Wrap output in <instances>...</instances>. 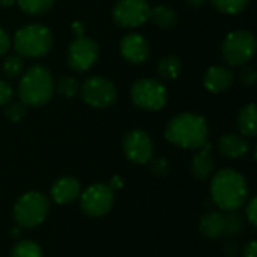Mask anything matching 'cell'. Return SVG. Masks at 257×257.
Instances as JSON below:
<instances>
[{
    "mask_svg": "<svg viewBox=\"0 0 257 257\" xmlns=\"http://www.w3.org/2000/svg\"><path fill=\"white\" fill-rule=\"evenodd\" d=\"M81 98L95 108H107L116 102V86L104 77H90L81 84Z\"/></svg>",
    "mask_w": 257,
    "mask_h": 257,
    "instance_id": "9",
    "label": "cell"
},
{
    "mask_svg": "<svg viewBox=\"0 0 257 257\" xmlns=\"http://www.w3.org/2000/svg\"><path fill=\"white\" fill-rule=\"evenodd\" d=\"M120 54L131 63H143L149 56V42L137 33H130L120 41Z\"/></svg>",
    "mask_w": 257,
    "mask_h": 257,
    "instance_id": "13",
    "label": "cell"
},
{
    "mask_svg": "<svg viewBox=\"0 0 257 257\" xmlns=\"http://www.w3.org/2000/svg\"><path fill=\"white\" fill-rule=\"evenodd\" d=\"M9 47H11V38L6 33V30L0 27V56H3L9 50Z\"/></svg>",
    "mask_w": 257,
    "mask_h": 257,
    "instance_id": "33",
    "label": "cell"
},
{
    "mask_svg": "<svg viewBox=\"0 0 257 257\" xmlns=\"http://www.w3.org/2000/svg\"><path fill=\"white\" fill-rule=\"evenodd\" d=\"M3 72L9 78H17L24 72V62L20 56H9L3 62Z\"/></svg>",
    "mask_w": 257,
    "mask_h": 257,
    "instance_id": "26",
    "label": "cell"
},
{
    "mask_svg": "<svg viewBox=\"0 0 257 257\" xmlns=\"http://www.w3.org/2000/svg\"><path fill=\"white\" fill-rule=\"evenodd\" d=\"M182 69V63L181 59L176 56H166L160 60L158 66H157V72L166 78V80H173L179 75Z\"/></svg>",
    "mask_w": 257,
    "mask_h": 257,
    "instance_id": "21",
    "label": "cell"
},
{
    "mask_svg": "<svg viewBox=\"0 0 257 257\" xmlns=\"http://www.w3.org/2000/svg\"><path fill=\"white\" fill-rule=\"evenodd\" d=\"M248 151L250 143L242 134H224L218 140V152L229 160L242 158Z\"/></svg>",
    "mask_w": 257,
    "mask_h": 257,
    "instance_id": "15",
    "label": "cell"
},
{
    "mask_svg": "<svg viewBox=\"0 0 257 257\" xmlns=\"http://www.w3.org/2000/svg\"><path fill=\"white\" fill-rule=\"evenodd\" d=\"M81 184L72 176H63L57 179L51 187V199L57 205H68L72 203L75 199L80 197Z\"/></svg>",
    "mask_w": 257,
    "mask_h": 257,
    "instance_id": "14",
    "label": "cell"
},
{
    "mask_svg": "<svg viewBox=\"0 0 257 257\" xmlns=\"http://www.w3.org/2000/svg\"><path fill=\"white\" fill-rule=\"evenodd\" d=\"M245 217L251 226L257 224V197H251L245 205Z\"/></svg>",
    "mask_w": 257,
    "mask_h": 257,
    "instance_id": "30",
    "label": "cell"
},
{
    "mask_svg": "<svg viewBox=\"0 0 257 257\" xmlns=\"http://www.w3.org/2000/svg\"><path fill=\"white\" fill-rule=\"evenodd\" d=\"M114 203V191L107 184H93L80 193L81 211L93 218L108 214Z\"/></svg>",
    "mask_w": 257,
    "mask_h": 257,
    "instance_id": "8",
    "label": "cell"
},
{
    "mask_svg": "<svg viewBox=\"0 0 257 257\" xmlns=\"http://www.w3.org/2000/svg\"><path fill=\"white\" fill-rule=\"evenodd\" d=\"M185 2L191 8H200V6H203L206 3V0H185Z\"/></svg>",
    "mask_w": 257,
    "mask_h": 257,
    "instance_id": "37",
    "label": "cell"
},
{
    "mask_svg": "<svg viewBox=\"0 0 257 257\" xmlns=\"http://www.w3.org/2000/svg\"><path fill=\"white\" fill-rule=\"evenodd\" d=\"M17 0H0V6H12Z\"/></svg>",
    "mask_w": 257,
    "mask_h": 257,
    "instance_id": "38",
    "label": "cell"
},
{
    "mask_svg": "<svg viewBox=\"0 0 257 257\" xmlns=\"http://www.w3.org/2000/svg\"><path fill=\"white\" fill-rule=\"evenodd\" d=\"M211 2L220 12L229 15H236L242 12L250 3V0H211Z\"/></svg>",
    "mask_w": 257,
    "mask_h": 257,
    "instance_id": "24",
    "label": "cell"
},
{
    "mask_svg": "<svg viewBox=\"0 0 257 257\" xmlns=\"http://www.w3.org/2000/svg\"><path fill=\"white\" fill-rule=\"evenodd\" d=\"M113 191L114 190H119V188H122V185H123V181H122V178L120 176H113L111 178V181H110V184H107Z\"/></svg>",
    "mask_w": 257,
    "mask_h": 257,
    "instance_id": "35",
    "label": "cell"
},
{
    "mask_svg": "<svg viewBox=\"0 0 257 257\" xmlns=\"http://www.w3.org/2000/svg\"><path fill=\"white\" fill-rule=\"evenodd\" d=\"M131 99L137 107L143 110L158 111L166 107L169 93L161 81L154 78H142L133 84Z\"/></svg>",
    "mask_w": 257,
    "mask_h": 257,
    "instance_id": "7",
    "label": "cell"
},
{
    "mask_svg": "<svg viewBox=\"0 0 257 257\" xmlns=\"http://www.w3.org/2000/svg\"><path fill=\"white\" fill-rule=\"evenodd\" d=\"M242 257H257V242L256 241H250L244 250H242Z\"/></svg>",
    "mask_w": 257,
    "mask_h": 257,
    "instance_id": "34",
    "label": "cell"
},
{
    "mask_svg": "<svg viewBox=\"0 0 257 257\" xmlns=\"http://www.w3.org/2000/svg\"><path fill=\"white\" fill-rule=\"evenodd\" d=\"M211 197L218 209L238 211L248 200L247 179L233 169H221L211 181Z\"/></svg>",
    "mask_w": 257,
    "mask_h": 257,
    "instance_id": "1",
    "label": "cell"
},
{
    "mask_svg": "<svg viewBox=\"0 0 257 257\" xmlns=\"http://www.w3.org/2000/svg\"><path fill=\"white\" fill-rule=\"evenodd\" d=\"M200 233L208 239H217L224 235V215L218 211H209L200 218Z\"/></svg>",
    "mask_w": 257,
    "mask_h": 257,
    "instance_id": "18",
    "label": "cell"
},
{
    "mask_svg": "<svg viewBox=\"0 0 257 257\" xmlns=\"http://www.w3.org/2000/svg\"><path fill=\"white\" fill-rule=\"evenodd\" d=\"M229 257H235V256H229Z\"/></svg>",
    "mask_w": 257,
    "mask_h": 257,
    "instance_id": "39",
    "label": "cell"
},
{
    "mask_svg": "<svg viewBox=\"0 0 257 257\" xmlns=\"http://www.w3.org/2000/svg\"><path fill=\"white\" fill-rule=\"evenodd\" d=\"M53 89L54 83L51 72L42 65H33L23 74L18 86V95L21 102L26 105L38 107L50 101Z\"/></svg>",
    "mask_w": 257,
    "mask_h": 257,
    "instance_id": "3",
    "label": "cell"
},
{
    "mask_svg": "<svg viewBox=\"0 0 257 257\" xmlns=\"http://www.w3.org/2000/svg\"><path fill=\"white\" fill-rule=\"evenodd\" d=\"M72 32H74V35H75L77 38L83 36V33H84L83 24H81V23H72Z\"/></svg>",
    "mask_w": 257,
    "mask_h": 257,
    "instance_id": "36",
    "label": "cell"
},
{
    "mask_svg": "<svg viewBox=\"0 0 257 257\" xmlns=\"http://www.w3.org/2000/svg\"><path fill=\"white\" fill-rule=\"evenodd\" d=\"M232 83H233L232 71L226 66H221V65L211 66L203 77L205 87L214 93H220V92L227 90L232 86Z\"/></svg>",
    "mask_w": 257,
    "mask_h": 257,
    "instance_id": "16",
    "label": "cell"
},
{
    "mask_svg": "<svg viewBox=\"0 0 257 257\" xmlns=\"http://www.w3.org/2000/svg\"><path fill=\"white\" fill-rule=\"evenodd\" d=\"M12 96H14V90H12L11 84L6 83L5 80H0V105L8 104Z\"/></svg>",
    "mask_w": 257,
    "mask_h": 257,
    "instance_id": "32",
    "label": "cell"
},
{
    "mask_svg": "<svg viewBox=\"0 0 257 257\" xmlns=\"http://www.w3.org/2000/svg\"><path fill=\"white\" fill-rule=\"evenodd\" d=\"M149 18L158 27H161V29H170L178 21L176 11L172 9V8H169V6H155V8H151Z\"/></svg>",
    "mask_w": 257,
    "mask_h": 257,
    "instance_id": "20",
    "label": "cell"
},
{
    "mask_svg": "<svg viewBox=\"0 0 257 257\" xmlns=\"http://www.w3.org/2000/svg\"><path fill=\"white\" fill-rule=\"evenodd\" d=\"M18 6L26 12L32 15H39L47 12L48 9L53 8L54 0H17Z\"/></svg>",
    "mask_w": 257,
    "mask_h": 257,
    "instance_id": "23",
    "label": "cell"
},
{
    "mask_svg": "<svg viewBox=\"0 0 257 257\" xmlns=\"http://www.w3.org/2000/svg\"><path fill=\"white\" fill-rule=\"evenodd\" d=\"M56 86H57L59 93L66 96V98H72L78 92V89H80L77 80L72 78V77H62V78H59Z\"/></svg>",
    "mask_w": 257,
    "mask_h": 257,
    "instance_id": "27",
    "label": "cell"
},
{
    "mask_svg": "<svg viewBox=\"0 0 257 257\" xmlns=\"http://www.w3.org/2000/svg\"><path fill=\"white\" fill-rule=\"evenodd\" d=\"M149 163H151V172H152L154 176L163 178V176H166L169 173L170 166H169V161L166 158H155V160L152 158Z\"/></svg>",
    "mask_w": 257,
    "mask_h": 257,
    "instance_id": "29",
    "label": "cell"
},
{
    "mask_svg": "<svg viewBox=\"0 0 257 257\" xmlns=\"http://www.w3.org/2000/svg\"><path fill=\"white\" fill-rule=\"evenodd\" d=\"M151 6L146 0H119L113 9V18L120 27H139L149 20Z\"/></svg>",
    "mask_w": 257,
    "mask_h": 257,
    "instance_id": "10",
    "label": "cell"
},
{
    "mask_svg": "<svg viewBox=\"0 0 257 257\" xmlns=\"http://www.w3.org/2000/svg\"><path fill=\"white\" fill-rule=\"evenodd\" d=\"M50 211V200L38 191L23 194L14 206V220L20 227L33 229L42 224Z\"/></svg>",
    "mask_w": 257,
    "mask_h": 257,
    "instance_id": "5",
    "label": "cell"
},
{
    "mask_svg": "<svg viewBox=\"0 0 257 257\" xmlns=\"http://www.w3.org/2000/svg\"><path fill=\"white\" fill-rule=\"evenodd\" d=\"M125 157L134 164H148L154 157V143L143 130H133L123 139Z\"/></svg>",
    "mask_w": 257,
    "mask_h": 257,
    "instance_id": "12",
    "label": "cell"
},
{
    "mask_svg": "<svg viewBox=\"0 0 257 257\" xmlns=\"http://www.w3.org/2000/svg\"><path fill=\"white\" fill-rule=\"evenodd\" d=\"M208 136L206 119L196 113H181L166 128V139L182 149H200L208 143Z\"/></svg>",
    "mask_w": 257,
    "mask_h": 257,
    "instance_id": "2",
    "label": "cell"
},
{
    "mask_svg": "<svg viewBox=\"0 0 257 257\" xmlns=\"http://www.w3.org/2000/svg\"><path fill=\"white\" fill-rule=\"evenodd\" d=\"M53 44L51 32L41 24H29L15 32L14 47L20 56L24 57H42Z\"/></svg>",
    "mask_w": 257,
    "mask_h": 257,
    "instance_id": "4",
    "label": "cell"
},
{
    "mask_svg": "<svg viewBox=\"0 0 257 257\" xmlns=\"http://www.w3.org/2000/svg\"><path fill=\"white\" fill-rule=\"evenodd\" d=\"M197 151L199 152L193 157V161H191V173L196 179L205 181L212 175L214 164H215L212 152H211V143L203 145Z\"/></svg>",
    "mask_w": 257,
    "mask_h": 257,
    "instance_id": "17",
    "label": "cell"
},
{
    "mask_svg": "<svg viewBox=\"0 0 257 257\" xmlns=\"http://www.w3.org/2000/svg\"><path fill=\"white\" fill-rule=\"evenodd\" d=\"M11 257H42V250L35 241L24 239L14 245Z\"/></svg>",
    "mask_w": 257,
    "mask_h": 257,
    "instance_id": "22",
    "label": "cell"
},
{
    "mask_svg": "<svg viewBox=\"0 0 257 257\" xmlns=\"http://www.w3.org/2000/svg\"><path fill=\"white\" fill-rule=\"evenodd\" d=\"M238 126L244 137H254L257 133V110L254 104L242 107L238 116Z\"/></svg>",
    "mask_w": 257,
    "mask_h": 257,
    "instance_id": "19",
    "label": "cell"
},
{
    "mask_svg": "<svg viewBox=\"0 0 257 257\" xmlns=\"http://www.w3.org/2000/svg\"><path fill=\"white\" fill-rule=\"evenodd\" d=\"M256 47V38L251 32L235 30L224 38L221 51L224 60L230 66H242L253 59Z\"/></svg>",
    "mask_w": 257,
    "mask_h": 257,
    "instance_id": "6",
    "label": "cell"
},
{
    "mask_svg": "<svg viewBox=\"0 0 257 257\" xmlns=\"http://www.w3.org/2000/svg\"><path fill=\"white\" fill-rule=\"evenodd\" d=\"M5 114L11 122H20L26 116V104L24 102H14V104L8 105Z\"/></svg>",
    "mask_w": 257,
    "mask_h": 257,
    "instance_id": "28",
    "label": "cell"
},
{
    "mask_svg": "<svg viewBox=\"0 0 257 257\" xmlns=\"http://www.w3.org/2000/svg\"><path fill=\"white\" fill-rule=\"evenodd\" d=\"M256 71L253 68H244L239 72V80L244 86H253L256 83Z\"/></svg>",
    "mask_w": 257,
    "mask_h": 257,
    "instance_id": "31",
    "label": "cell"
},
{
    "mask_svg": "<svg viewBox=\"0 0 257 257\" xmlns=\"http://www.w3.org/2000/svg\"><path fill=\"white\" fill-rule=\"evenodd\" d=\"M99 48L98 44L90 38H75V41L68 48V63L74 71H87L92 68L98 59Z\"/></svg>",
    "mask_w": 257,
    "mask_h": 257,
    "instance_id": "11",
    "label": "cell"
},
{
    "mask_svg": "<svg viewBox=\"0 0 257 257\" xmlns=\"http://www.w3.org/2000/svg\"><path fill=\"white\" fill-rule=\"evenodd\" d=\"M224 215V235L227 236H236L242 230V218L236 211H229Z\"/></svg>",
    "mask_w": 257,
    "mask_h": 257,
    "instance_id": "25",
    "label": "cell"
}]
</instances>
